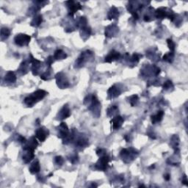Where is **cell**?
Segmentation results:
<instances>
[{
    "instance_id": "obj_1",
    "label": "cell",
    "mask_w": 188,
    "mask_h": 188,
    "mask_svg": "<svg viewBox=\"0 0 188 188\" xmlns=\"http://www.w3.org/2000/svg\"><path fill=\"white\" fill-rule=\"evenodd\" d=\"M46 94H48V93L44 90H38L30 96L26 97L24 99V103L28 107H32L38 101L42 100Z\"/></svg>"
},
{
    "instance_id": "obj_2",
    "label": "cell",
    "mask_w": 188,
    "mask_h": 188,
    "mask_svg": "<svg viewBox=\"0 0 188 188\" xmlns=\"http://www.w3.org/2000/svg\"><path fill=\"white\" fill-rule=\"evenodd\" d=\"M30 36L26 34H23V33L16 35V37L14 38L15 43H16V45L19 46H28V44L30 42Z\"/></svg>"
},
{
    "instance_id": "obj_3",
    "label": "cell",
    "mask_w": 188,
    "mask_h": 188,
    "mask_svg": "<svg viewBox=\"0 0 188 188\" xmlns=\"http://www.w3.org/2000/svg\"><path fill=\"white\" fill-rule=\"evenodd\" d=\"M109 157L105 154V155H103L99 158V159L98 160V162L96 163V168L99 170V171H106L108 167V164H109Z\"/></svg>"
},
{
    "instance_id": "obj_4",
    "label": "cell",
    "mask_w": 188,
    "mask_h": 188,
    "mask_svg": "<svg viewBox=\"0 0 188 188\" xmlns=\"http://www.w3.org/2000/svg\"><path fill=\"white\" fill-rule=\"evenodd\" d=\"M56 81L57 86L60 88L61 89H64V88H68L69 86V81H68L67 78L65 76L63 73H58L56 76Z\"/></svg>"
},
{
    "instance_id": "obj_5",
    "label": "cell",
    "mask_w": 188,
    "mask_h": 188,
    "mask_svg": "<svg viewBox=\"0 0 188 188\" xmlns=\"http://www.w3.org/2000/svg\"><path fill=\"white\" fill-rule=\"evenodd\" d=\"M66 3L67 4L68 8H69V16H73L76 11H78L79 10L82 9V5L79 2H74V1H69V2H66Z\"/></svg>"
},
{
    "instance_id": "obj_6",
    "label": "cell",
    "mask_w": 188,
    "mask_h": 188,
    "mask_svg": "<svg viewBox=\"0 0 188 188\" xmlns=\"http://www.w3.org/2000/svg\"><path fill=\"white\" fill-rule=\"evenodd\" d=\"M138 153L134 149H123L121 151V157L123 158V159H134V156L135 154H137Z\"/></svg>"
},
{
    "instance_id": "obj_7",
    "label": "cell",
    "mask_w": 188,
    "mask_h": 188,
    "mask_svg": "<svg viewBox=\"0 0 188 188\" xmlns=\"http://www.w3.org/2000/svg\"><path fill=\"white\" fill-rule=\"evenodd\" d=\"M48 135H49V130L44 127V126L41 128H39V129H38L36 130L35 136L41 142H44L45 140H46V138L48 137Z\"/></svg>"
},
{
    "instance_id": "obj_8",
    "label": "cell",
    "mask_w": 188,
    "mask_h": 188,
    "mask_svg": "<svg viewBox=\"0 0 188 188\" xmlns=\"http://www.w3.org/2000/svg\"><path fill=\"white\" fill-rule=\"evenodd\" d=\"M167 8H161L157 9L155 12V16L156 17L158 18V19H164L165 17H168L170 19L171 16H172L174 13H172V12H171V11L169 12H167L168 11Z\"/></svg>"
},
{
    "instance_id": "obj_9",
    "label": "cell",
    "mask_w": 188,
    "mask_h": 188,
    "mask_svg": "<svg viewBox=\"0 0 188 188\" xmlns=\"http://www.w3.org/2000/svg\"><path fill=\"white\" fill-rule=\"evenodd\" d=\"M59 129H58V137L63 138L65 139L69 135V131L68 126L66 125V123H61L59 126Z\"/></svg>"
},
{
    "instance_id": "obj_10",
    "label": "cell",
    "mask_w": 188,
    "mask_h": 188,
    "mask_svg": "<svg viewBox=\"0 0 188 188\" xmlns=\"http://www.w3.org/2000/svg\"><path fill=\"white\" fill-rule=\"evenodd\" d=\"M110 123L112 124V128L113 130L119 129L122 126V124H124V119L121 116H117L111 120Z\"/></svg>"
},
{
    "instance_id": "obj_11",
    "label": "cell",
    "mask_w": 188,
    "mask_h": 188,
    "mask_svg": "<svg viewBox=\"0 0 188 188\" xmlns=\"http://www.w3.org/2000/svg\"><path fill=\"white\" fill-rule=\"evenodd\" d=\"M24 144H26V146L24 147V150H31V151H35V149L37 148L38 143L36 140L35 137H31L30 139L28 141H26V143Z\"/></svg>"
},
{
    "instance_id": "obj_12",
    "label": "cell",
    "mask_w": 188,
    "mask_h": 188,
    "mask_svg": "<svg viewBox=\"0 0 188 188\" xmlns=\"http://www.w3.org/2000/svg\"><path fill=\"white\" fill-rule=\"evenodd\" d=\"M121 57V54L119 51H116L115 50L111 51L107 56L105 57V62L107 63H112L113 61H116L119 60Z\"/></svg>"
},
{
    "instance_id": "obj_13",
    "label": "cell",
    "mask_w": 188,
    "mask_h": 188,
    "mask_svg": "<svg viewBox=\"0 0 188 188\" xmlns=\"http://www.w3.org/2000/svg\"><path fill=\"white\" fill-rule=\"evenodd\" d=\"M70 116H71V110L69 109L68 105H64L62 109H60L59 113H58V116H59L58 119L60 120H63L69 118Z\"/></svg>"
},
{
    "instance_id": "obj_14",
    "label": "cell",
    "mask_w": 188,
    "mask_h": 188,
    "mask_svg": "<svg viewBox=\"0 0 188 188\" xmlns=\"http://www.w3.org/2000/svg\"><path fill=\"white\" fill-rule=\"evenodd\" d=\"M121 91L120 90V88L116 87V85H113L108 90L107 94L108 96L110 98H116L118 97L120 94H121Z\"/></svg>"
},
{
    "instance_id": "obj_15",
    "label": "cell",
    "mask_w": 188,
    "mask_h": 188,
    "mask_svg": "<svg viewBox=\"0 0 188 188\" xmlns=\"http://www.w3.org/2000/svg\"><path fill=\"white\" fill-rule=\"evenodd\" d=\"M119 16V11L116 7H112L111 9L109 10V13H108V18L109 20L112 19H118Z\"/></svg>"
},
{
    "instance_id": "obj_16",
    "label": "cell",
    "mask_w": 188,
    "mask_h": 188,
    "mask_svg": "<svg viewBox=\"0 0 188 188\" xmlns=\"http://www.w3.org/2000/svg\"><path fill=\"white\" fill-rule=\"evenodd\" d=\"M118 32H119V27H118V26H116V25H113L112 30H111L110 26H107V29H105V35L110 38L113 37Z\"/></svg>"
},
{
    "instance_id": "obj_17",
    "label": "cell",
    "mask_w": 188,
    "mask_h": 188,
    "mask_svg": "<svg viewBox=\"0 0 188 188\" xmlns=\"http://www.w3.org/2000/svg\"><path fill=\"white\" fill-rule=\"evenodd\" d=\"M26 153L24 154V155L23 156V160L24 161L25 163L29 162L32 159H34L35 154H34V151L31 150H25Z\"/></svg>"
},
{
    "instance_id": "obj_18",
    "label": "cell",
    "mask_w": 188,
    "mask_h": 188,
    "mask_svg": "<svg viewBox=\"0 0 188 188\" xmlns=\"http://www.w3.org/2000/svg\"><path fill=\"white\" fill-rule=\"evenodd\" d=\"M163 116H164V112L163 111H159L157 114L151 116V122L153 124H156L158 122H160L162 120Z\"/></svg>"
},
{
    "instance_id": "obj_19",
    "label": "cell",
    "mask_w": 188,
    "mask_h": 188,
    "mask_svg": "<svg viewBox=\"0 0 188 188\" xmlns=\"http://www.w3.org/2000/svg\"><path fill=\"white\" fill-rule=\"evenodd\" d=\"M40 164L38 161H35L32 163V164L30 165V168H29V172L31 173L32 174H37L40 171Z\"/></svg>"
},
{
    "instance_id": "obj_20",
    "label": "cell",
    "mask_w": 188,
    "mask_h": 188,
    "mask_svg": "<svg viewBox=\"0 0 188 188\" xmlns=\"http://www.w3.org/2000/svg\"><path fill=\"white\" fill-rule=\"evenodd\" d=\"M67 57V54L64 52L61 49H57V50L54 51V58L56 60H63L66 59Z\"/></svg>"
},
{
    "instance_id": "obj_21",
    "label": "cell",
    "mask_w": 188,
    "mask_h": 188,
    "mask_svg": "<svg viewBox=\"0 0 188 188\" xmlns=\"http://www.w3.org/2000/svg\"><path fill=\"white\" fill-rule=\"evenodd\" d=\"M5 80L9 83L15 82L16 81V76L15 75L14 72H13V71L8 72V74L5 75Z\"/></svg>"
},
{
    "instance_id": "obj_22",
    "label": "cell",
    "mask_w": 188,
    "mask_h": 188,
    "mask_svg": "<svg viewBox=\"0 0 188 188\" xmlns=\"http://www.w3.org/2000/svg\"><path fill=\"white\" fill-rule=\"evenodd\" d=\"M42 22V16L41 15H38V16H35L34 17V19H32L31 22V26H35L37 27L41 24Z\"/></svg>"
},
{
    "instance_id": "obj_23",
    "label": "cell",
    "mask_w": 188,
    "mask_h": 188,
    "mask_svg": "<svg viewBox=\"0 0 188 188\" xmlns=\"http://www.w3.org/2000/svg\"><path fill=\"white\" fill-rule=\"evenodd\" d=\"M174 54L173 51H171V52H168L167 53V54H165L164 56H163V60L164 61H166V62L171 63L173 62V60H174Z\"/></svg>"
},
{
    "instance_id": "obj_24",
    "label": "cell",
    "mask_w": 188,
    "mask_h": 188,
    "mask_svg": "<svg viewBox=\"0 0 188 188\" xmlns=\"http://www.w3.org/2000/svg\"><path fill=\"white\" fill-rule=\"evenodd\" d=\"M10 34H11V31H10L9 29L8 28H2L1 29V38L2 40H5L6 38H8L9 37Z\"/></svg>"
},
{
    "instance_id": "obj_25",
    "label": "cell",
    "mask_w": 188,
    "mask_h": 188,
    "mask_svg": "<svg viewBox=\"0 0 188 188\" xmlns=\"http://www.w3.org/2000/svg\"><path fill=\"white\" fill-rule=\"evenodd\" d=\"M138 100H139V98H138L137 95H133L129 98V103L132 107H134L137 104Z\"/></svg>"
},
{
    "instance_id": "obj_26",
    "label": "cell",
    "mask_w": 188,
    "mask_h": 188,
    "mask_svg": "<svg viewBox=\"0 0 188 188\" xmlns=\"http://www.w3.org/2000/svg\"><path fill=\"white\" fill-rule=\"evenodd\" d=\"M167 43H168V46L169 49H171V51H174V49H175V46H176V45L175 44H174V41H173L171 39H168Z\"/></svg>"
},
{
    "instance_id": "obj_27",
    "label": "cell",
    "mask_w": 188,
    "mask_h": 188,
    "mask_svg": "<svg viewBox=\"0 0 188 188\" xmlns=\"http://www.w3.org/2000/svg\"><path fill=\"white\" fill-rule=\"evenodd\" d=\"M174 87V85H173V83L171 81H167L165 82V84L163 85V90H165V91H166V90H168L170 89L171 88H173Z\"/></svg>"
},
{
    "instance_id": "obj_28",
    "label": "cell",
    "mask_w": 188,
    "mask_h": 188,
    "mask_svg": "<svg viewBox=\"0 0 188 188\" xmlns=\"http://www.w3.org/2000/svg\"><path fill=\"white\" fill-rule=\"evenodd\" d=\"M63 162H64V159L60 156H57V157H55V162L58 165H62L63 164Z\"/></svg>"
},
{
    "instance_id": "obj_29",
    "label": "cell",
    "mask_w": 188,
    "mask_h": 188,
    "mask_svg": "<svg viewBox=\"0 0 188 188\" xmlns=\"http://www.w3.org/2000/svg\"><path fill=\"white\" fill-rule=\"evenodd\" d=\"M53 59H54V57H52V56L49 57L47 58V60H46V65H47L48 66H51V63H53Z\"/></svg>"
},
{
    "instance_id": "obj_30",
    "label": "cell",
    "mask_w": 188,
    "mask_h": 188,
    "mask_svg": "<svg viewBox=\"0 0 188 188\" xmlns=\"http://www.w3.org/2000/svg\"><path fill=\"white\" fill-rule=\"evenodd\" d=\"M182 182L184 183L185 185H187V176H186L185 175L184 176V179L182 180Z\"/></svg>"
},
{
    "instance_id": "obj_31",
    "label": "cell",
    "mask_w": 188,
    "mask_h": 188,
    "mask_svg": "<svg viewBox=\"0 0 188 188\" xmlns=\"http://www.w3.org/2000/svg\"><path fill=\"white\" fill-rule=\"evenodd\" d=\"M164 178L166 181H169L170 179H171V176H170L169 174H166V175L164 176Z\"/></svg>"
},
{
    "instance_id": "obj_32",
    "label": "cell",
    "mask_w": 188,
    "mask_h": 188,
    "mask_svg": "<svg viewBox=\"0 0 188 188\" xmlns=\"http://www.w3.org/2000/svg\"><path fill=\"white\" fill-rule=\"evenodd\" d=\"M52 175H53V174H49V177H51V176H52Z\"/></svg>"
}]
</instances>
